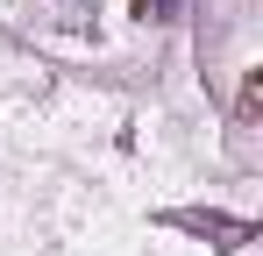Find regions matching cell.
<instances>
[{
    "instance_id": "cell-1",
    "label": "cell",
    "mask_w": 263,
    "mask_h": 256,
    "mask_svg": "<svg viewBox=\"0 0 263 256\" xmlns=\"http://www.w3.org/2000/svg\"><path fill=\"white\" fill-rule=\"evenodd\" d=\"M185 228H199V235H228V242H249V221H220V213H185Z\"/></svg>"
},
{
    "instance_id": "cell-2",
    "label": "cell",
    "mask_w": 263,
    "mask_h": 256,
    "mask_svg": "<svg viewBox=\"0 0 263 256\" xmlns=\"http://www.w3.org/2000/svg\"><path fill=\"white\" fill-rule=\"evenodd\" d=\"M178 7H185V0H135V14H142V22H171Z\"/></svg>"
}]
</instances>
